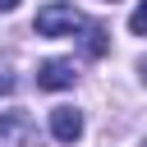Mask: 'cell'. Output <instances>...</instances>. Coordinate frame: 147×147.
Masks as SVG:
<instances>
[{
  "mask_svg": "<svg viewBox=\"0 0 147 147\" xmlns=\"http://www.w3.org/2000/svg\"><path fill=\"white\" fill-rule=\"evenodd\" d=\"M83 51H87L92 60L106 55V28H101V23H87V28H83Z\"/></svg>",
  "mask_w": 147,
  "mask_h": 147,
  "instance_id": "4",
  "label": "cell"
},
{
  "mask_svg": "<svg viewBox=\"0 0 147 147\" xmlns=\"http://www.w3.org/2000/svg\"><path fill=\"white\" fill-rule=\"evenodd\" d=\"M32 28L41 32V37H74V32H83L87 28V18L74 9V5H41L37 9V18H32Z\"/></svg>",
  "mask_w": 147,
  "mask_h": 147,
  "instance_id": "1",
  "label": "cell"
},
{
  "mask_svg": "<svg viewBox=\"0 0 147 147\" xmlns=\"http://www.w3.org/2000/svg\"><path fill=\"white\" fill-rule=\"evenodd\" d=\"M129 32H133V37H147V0L133 5V14H129Z\"/></svg>",
  "mask_w": 147,
  "mask_h": 147,
  "instance_id": "5",
  "label": "cell"
},
{
  "mask_svg": "<svg viewBox=\"0 0 147 147\" xmlns=\"http://www.w3.org/2000/svg\"><path fill=\"white\" fill-rule=\"evenodd\" d=\"M51 133H55L60 142H78V138H83V110L55 106V110H51Z\"/></svg>",
  "mask_w": 147,
  "mask_h": 147,
  "instance_id": "3",
  "label": "cell"
},
{
  "mask_svg": "<svg viewBox=\"0 0 147 147\" xmlns=\"http://www.w3.org/2000/svg\"><path fill=\"white\" fill-rule=\"evenodd\" d=\"M74 83H78L74 60H46V64H37V87H46V92H64V87H74Z\"/></svg>",
  "mask_w": 147,
  "mask_h": 147,
  "instance_id": "2",
  "label": "cell"
},
{
  "mask_svg": "<svg viewBox=\"0 0 147 147\" xmlns=\"http://www.w3.org/2000/svg\"><path fill=\"white\" fill-rule=\"evenodd\" d=\"M142 147H147V142H142Z\"/></svg>",
  "mask_w": 147,
  "mask_h": 147,
  "instance_id": "9",
  "label": "cell"
},
{
  "mask_svg": "<svg viewBox=\"0 0 147 147\" xmlns=\"http://www.w3.org/2000/svg\"><path fill=\"white\" fill-rule=\"evenodd\" d=\"M0 9H5V14H9V9H18V0H0Z\"/></svg>",
  "mask_w": 147,
  "mask_h": 147,
  "instance_id": "7",
  "label": "cell"
},
{
  "mask_svg": "<svg viewBox=\"0 0 147 147\" xmlns=\"http://www.w3.org/2000/svg\"><path fill=\"white\" fill-rule=\"evenodd\" d=\"M142 83H147V60H142Z\"/></svg>",
  "mask_w": 147,
  "mask_h": 147,
  "instance_id": "8",
  "label": "cell"
},
{
  "mask_svg": "<svg viewBox=\"0 0 147 147\" xmlns=\"http://www.w3.org/2000/svg\"><path fill=\"white\" fill-rule=\"evenodd\" d=\"M9 87H14V78H9V74H0V92H9Z\"/></svg>",
  "mask_w": 147,
  "mask_h": 147,
  "instance_id": "6",
  "label": "cell"
}]
</instances>
